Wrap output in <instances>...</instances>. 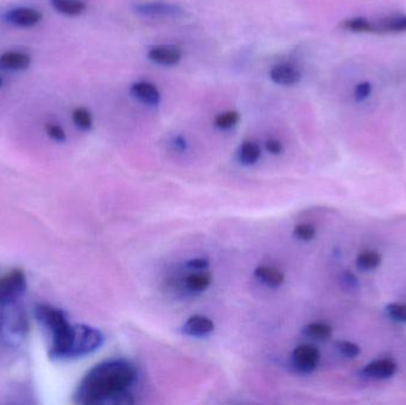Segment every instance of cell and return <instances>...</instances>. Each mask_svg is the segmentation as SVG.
Listing matches in <instances>:
<instances>
[{
    "label": "cell",
    "instance_id": "cell-1",
    "mask_svg": "<svg viewBox=\"0 0 406 405\" xmlns=\"http://www.w3.org/2000/svg\"><path fill=\"white\" fill-rule=\"evenodd\" d=\"M137 381V370L124 360L98 364L83 377L75 391L74 401L83 405L130 404V388Z\"/></svg>",
    "mask_w": 406,
    "mask_h": 405
},
{
    "label": "cell",
    "instance_id": "cell-2",
    "mask_svg": "<svg viewBox=\"0 0 406 405\" xmlns=\"http://www.w3.org/2000/svg\"><path fill=\"white\" fill-rule=\"evenodd\" d=\"M35 315L38 321L51 334V348L49 356L51 359H69L74 345L76 326H71L63 310L49 306L37 304L35 307Z\"/></svg>",
    "mask_w": 406,
    "mask_h": 405
},
{
    "label": "cell",
    "instance_id": "cell-3",
    "mask_svg": "<svg viewBox=\"0 0 406 405\" xmlns=\"http://www.w3.org/2000/svg\"><path fill=\"white\" fill-rule=\"evenodd\" d=\"M29 333V318L19 303L0 306V340L8 347H18Z\"/></svg>",
    "mask_w": 406,
    "mask_h": 405
},
{
    "label": "cell",
    "instance_id": "cell-4",
    "mask_svg": "<svg viewBox=\"0 0 406 405\" xmlns=\"http://www.w3.org/2000/svg\"><path fill=\"white\" fill-rule=\"evenodd\" d=\"M342 28L357 33H406V15L391 13L379 19H369L364 17H354L346 19Z\"/></svg>",
    "mask_w": 406,
    "mask_h": 405
},
{
    "label": "cell",
    "instance_id": "cell-5",
    "mask_svg": "<svg viewBox=\"0 0 406 405\" xmlns=\"http://www.w3.org/2000/svg\"><path fill=\"white\" fill-rule=\"evenodd\" d=\"M28 288V279L23 270H12L0 278V306L18 301Z\"/></svg>",
    "mask_w": 406,
    "mask_h": 405
},
{
    "label": "cell",
    "instance_id": "cell-6",
    "mask_svg": "<svg viewBox=\"0 0 406 405\" xmlns=\"http://www.w3.org/2000/svg\"><path fill=\"white\" fill-rule=\"evenodd\" d=\"M133 10L135 13L148 18H169L183 15V8H180V5L162 0L137 3L133 5Z\"/></svg>",
    "mask_w": 406,
    "mask_h": 405
},
{
    "label": "cell",
    "instance_id": "cell-7",
    "mask_svg": "<svg viewBox=\"0 0 406 405\" xmlns=\"http://www.w3.org/2000/svg\"><path fill=\"white\" fill-rule=\"evenodd\" d=\"M291 359L300 372L310 373L320 364V351L312 345H301L292 352Z\"/></svg>",
    "mask_w": 406,
    "mask_h": 405
},
{
    "label": "cell",
    "instance_id": "cell-8",
    "mask_svg": "<svg viewBox=\"0 0 406 405\" xmlns=\"http://www.w3.org/2000/svg\"><path fill=\"white\" fill-rule=\"evenodd\" d=\"M183 56L180 46L174 44H157L148 50V58L158 66L173 67L180 62Z\"/></svg>",
    "mask_w": 406,
    "mask_h": 405
},
{
    "label": "cell",
    "instance_id": "cell-9",
    "mask_svg": "<svg viewBox=\"0 0 406 405\" xmlns=\"http://www.w3.org/2000/svg\"><path fill=\"white\" fill-rule=\"evenodd\" d=\"M398 366L391 359H378L365 365L361 370V376L371 381L390 379L397 373Z\"/></svg>",
    "mask_w": 406,
    "mask_h": 405
},
{
    "label": "cell",
    "instance_id": "cell-10",
    "mask_svg": "<svg viewBox=\"0 0 406 405\" xmlns=\"http://www.w3.org/2000/svg\"><path fill=\"white\" fill-rule=\"evenodd\" d=\"M5 19L10 24L18 26V28H33L41 23L43 15L33 8H16L10 10L5 15Z\"/></svg>",
    "mask_w": 406,
    "mask_h": 405
},
{
    "label": "cell",
    "instance_id": "cell-11",
    "mask_svg": "<svg viewBox=\"0 0 406 405\" xmlns=\"http://www.w3.org/2000/svg\"><path fill=\"white\" fill-rule=\"evenodd\" d=\"M302 78L303 74L300 68L290 63L278 64L270 71L271 81L278 86H294L300 83Z\"/></svg>",
    "mask_w": 406,
    "mask_h": 405
},
{
    "label": "cell",
    "instance_id": "cell-12",
    "mask_svg": "<svg viewBox=\"0 0 406 405\" xmlns=\"http://www.w3.org/2000/svg\"><path fill=\"white\" fill-rule=\"evenodd\" d=\"M130 93L139 103L152 107H156L160 103V93L156 85L149 81H137L130 86Z\"/></svg>",
    "mask_w": 406,
    "mask_h": 405
},
{
    "label": "cell",
    "instance_id": "cell-13",
    "mask_svg": "<svg viewBox=\"0 0 406 405\" xmlns=\"http://www.w3.org/2000/svg\"><path fill=\"white\" fill-rule=\"evenodd\" d=\"M31 56L22 51H6L0 55V71H21L29 68Z\"/></svg>",
    "mask_w": 406,
    "mask_h": 405
},
{
    "label": "cell",
    "instance_id": "cell-14",
    "mask_svg": "<svg viewBox=\"0 0 406 405\" xmlns=\"http://www.w3.org/2000/svg\"><path fill=\"white\" fill-rule=\"evenodd\" d=\"M183 331L190 336H205L214 331V323L210 318L195 315L185 322Z\"/></svg>",
    "mask_w": 406,
    "mask_h": 405
},
{
    "label": "cell",
    "instance_id": "cell-15",
    "mask_svg": "<svg viewBox=\"0 0 406 405\" xmlns=\"http://www.w3.org/2000/svg\"><path fill=\"white\" fill-rule=\"evenodd\" d=\"M50 5L61 15L76 17L87 10V4L83 0H50Z\"/></svg>",
    "mask_w": 406,
    "mask_h": 405
},
{
    "label": "cell",
    "instance_id": "cell-16",
    "mask_svg": "<svg viewBox=\"0 0 406 405\" xmlns=\"http://www.w3.org/2000/svg\"><path fill=\"white\" fill-rule=\"evenodd\" d=\"M262 156V150L255 141H244L239 148V161L244 166H253Z\"/></svg>",
    "mask_w": 406,
    "mask_h": 405
},
{
    "label": "cell",
    "instance_id": "cell-17",
    "mask_svg": "<svg viewBox=\"0 0 406 405\" xmlns=\"http://www.w3.org/2000/svg\"><path fill=\"white\" fill-rule=\"evenodd\" d=\"M255 273L260 281L271 288H277V286L283 284L284 275L275 268L259 266L255 269Z\"/></svg>",
    "mask_w": 406,
    "mask_h": 405
},
{
    "label": "cell",
    "instance_id": "cell-18",
    "mask_svg": "<svg viewBox=\"0 0 406 405\" xmlns=\"http://www.w3.org/2000/svg\"><path fill=\"white\" fill-rule=\"evenodd\" d=\"M382 263V256L374 250H366L357 257V269L361 271H372Z\"/></svg>",
    "mask_w": 406,
    "mask_h": 405
},
{
    "label": "cell",
    "instance_id": "cell-19",
    "mask_svg": "<svg viewBox=\"0 0 406 405\" xmlns=\"http://www.w3.org/2000/svg\"><path fill=\"white\" fill-rule=\"evenodd\" d=\"M212 283V277L210 273H192L185 278V286L187 289L194 293H201L208 289Z\"/></svg>",
    "mask_w": 406,
    "mask_h": 405
},
{
    "label": "cell",
    "instance_id": "cell-20",
    "mask_svg": "<svg viewBox=\"0 0 406 405\" xmlns=\"http://www.w3.org/2000/svg\"><path fill=\"white\" fill-rule=\"evenodd\" d=\"M303 333L310 339L327 340L332 336V328L327 323L312 322L304 327Z\"/></svg>",
    "mask_w": 406,
    "mask_h": 405
},
{
    "label": "cell",
    "instance_id": "cell-21",
    "mask_svg": "<svg viewBox=\"0 0 406 405\" xmlns=\"http://www.w3.org/2000/svg\"><path fill=\"white\" fill-rule=\"evenodd\" d=\"M71 119L75 126L81 131H90V128H93V117L87 108H75L71 113Z\"/></svg>",
    "mask_w": 406,
    "mask_h": 405
},
{
    "label": "cell",
    "instance_id": "cell-22",
    "mask_svg": "<svg viewBox=\"0 0 406 405\" xmlns=\"http://www.w3.org/2000/svg\"><path fill=\"white\" fill-rule=\"evenodd\" d=\"M240 121V114L237 111H227L220 113L217 118L214 119V126L219 130H230L234 126L238 125Z\"/></svg>",
    "mask_w": 406,
    "mask_h": 405
},
{
    "label": "cell",
    "instance_id": "cell-23",
    "mask_svg": "<svg viewBox=\"0 0 406 405\" xmlns=\"http://www.w3.org/2000/svg\"><path fill=\"white\" fill-rule=\"evenodd\" d=\"M385 313L392 321L406 323V303H390L386 306Z\"/></svg>",
    "mask_w": 406,
    "mask_h": 405
},
{
    "label": "cell",
    "instance_id": "cell-24",
    "mask_svg": "<svg viewBox=\"0 0 406 405\" xmlns=\"http://www.w3.org/2000/svg\"><path fill=\"white\" fill-rule=\"evenodd\" d=\"M45 132L50 139H53L56 143H65L67 141L66 131L63 130L61 125L56 124V123H46Z\"/></svg>",
    "mask_w": 406,
    "mask_h": 405
},
{
    "label": "cell",
    "instance_id": "cell-25",
    "mask_svg": "<svg viewBox=\"0 0 406 405\" xmlns=\"http://www.w3.org/2000/svg\"><path fill=\"white\" fill-rule=\"evenodd\" d=\"M294 234L302 241H310L315 238L316 228L312 223H300L294 230Z\"/></svg>",
    "mask_w": 406,
    "mask_h": 405
},
{
    "label": "cell",
    "instance_id": "cell-26",
    "mask_svg": "<svg viewBox=\"0 0 406 405\" xmlns=\"http://www.w3.org/2000/svg\"><path fill=\"white\" fill-rule=\"evenodd\" d=\"M337 350L340 352V354L350 359L357 358L361 352L357 343H350V341H339L337 343Z\"/></svg>",
    "mask_w": 406,
    "mask_h": 405
},
{
    "label": "cell",
    "instance_id": "cell-27",
    "mask_svg": "<svg viewBox=\"0 0 406 405\" xmlns=\"http://www.w3.org/2000/svg\"><path fill=\"white\" fill-rule=\"evenodd\" d=\"M371 94H372V85L369 83H357L354 88V98L357 103H362L369 99Z\"/></svg>",
    "mask_w": 406,
    "mask_h": 405
},
{
    "label": "cell",
    "instance_id": "cell-28",
    "mask_svg": "<svg viewBox=\"0 0 406 405\" xmlns=\"http://www.w3.org/2000/svg\"><path fill=\"white\" fill-rule=\"evenodd\" d=\"M265 148L272 155H280L283 153V144L278 139H269L265 143Z\"/></svg>",
    "mask_w": 406,
    "mask_h": 405
},
{
    "label": "cell",
    "instance_id": "cell-29",
    "mask_svg": "<svg viewBox=\"0 0 406 405\" xmlns=\"http://www.w3.org/2000/svg\"><path fill=\"white\" fill-rule=\"evenodd\" d=\"M188 265L190 268H193V269L203 270L208 266V261H205V259L198 258V259H194V261H189Z\"/></svg>",
    "mask_w": 406,
    "mask_h": 405
},
{
    "label": "cell",
    "instance_id": "cell-30",
    "mask_svg": "<svg viewBox=\"0 0 406 405\" xmlns=\"http://www.w3.org/2000/svg\"><path fill=\"white\" fill-rule=\"evenodd\" d=\"M3 83H4V81H3V79H1V78H0V87H1V86H3Z\"/></svg>",
    "mask_w": 406,
    "mask_h": 405
}]
</instances>
